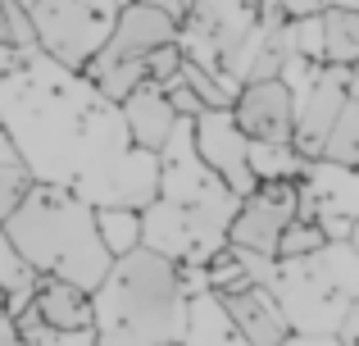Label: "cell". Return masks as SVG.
<instances>
[{"label": "cell", "instance_id": "d6986e66", "mask_svg": "<svg viewBox=\"0 0 359 346\" xmlns=\"http://www.w3.org/2000/svg\"><path fill=\"white\" fill-rule=\"evenodd\" d=\"M96 232L109 255H128L132 246H141V210H132V205H100Z\"/></svg>", "mask_w": 359, "mask_h": 346}, {"label": "cell", "instance_id": "7c38bea8", "mask_svg": "<svg viewBox=\"0 0 359 346\" xmlns=\"http://www.w3.org/2000/svg\"><path fill=\"white\" fill-rule=\"evenodd\" d=\"M296 205L305 219H359V173L355 164H337V160H305L296 173Z\"/></svg>", "mask_w": 359, "mask_h": 346}, {"label": "cell", "instance_id": "4fadbf2b", "mask_svg": "<svg viewBox=\"0 0 359 346\" xmlns=\"http://www.w3.org/2000/svg\"><path fill=\"white\" fill-rule=\"evenodd\" d=\"M232 119L250 142H291V119H296V100L282 87V78H259L241 82L232 96Z\"/></svg>", "mask_w": 359, "mask_h": 346}, {"label": "cell", "instance_id": "2e32d148", "mask_svg": "<svg viewBox=\"0 0 359 346\" xmlns=\"http://www.w3.org/2000/svg\"><path fill=\"white\" fill-rule=\"evenodd\" d=\"M32 310H36V319H41V328H55V333L87 328L91 324V292L78 287V283H64V278H41L36 274Z\"/></svg>", "mask_w": 359, "mask_h": 346}, {"label": "cell", "instance_id": "f1b7e54d", "mask_svg": "<svg viewBox=\"0 0 359 346\" xmlns=\"http://www.w3.org/2000/svg\"><path fill=\"white\" fill-rule=\"evenodd\" d=\"M23 346H96L91 328H73V333H55V328H32V333H18Z\"/></svg>", "mask_w": 359, "mask_h": 346}, {"label": "cell", "instance_id": "d6a6232c", "mask_svg": "<svg viewBox=\"0 0 359 346\" xmlns=\"http://www.w3.org/2000/svg\"><path fill=\"white\" fill-rule=\"evenodd\" d=\"M0 164H18V151H14V142H9L5 128H0Z\"/></svg>", "mask_w": 359, "mask_h": 346}, {"label": "cell", "instance_id": "5b68a950", "mask_svg": "<svg viewBox=\"0 0 359 346\" xmlns=\"http://www.w3.org/2000/svg\"><path fill=\"white\" fill-rule=\"evenodd\" d=\"M155 160H159L155 196L191 232V265H210L223 251V241H228V223H232V210H237L241 196L196 155L191 119H182V114L173 119L164 146L155 151Z\"/></svg>", "mask_w": 359, "mask_h": 346}, {"label": "cell", "instance_id": "30bf717a", "mask_svg": "<svg viewBox=\"0 0 359 346\" xmlns=\"http://www.w3.org/2000/svg\"><path fill=\"white\" fill-rule=\"evenodd\" d=\"M355 91H359L355 64H323V69L314 73V82L296 96V119H291V146H296L300 160H318L337 109H341L346 96H355Z\"/></svg>", "mask_w": 359, "mask_h": 346}, {"label": "cell", "instance_id": "e575fe53", "mask_svg": "<svg viewBox=\"0 0 359 346\" xmlns=\"http://www.w3.org/2000/svg\"><path fill=\"white\" fill-rule=\"evenodd\" d=\"M282 346H337V342H332V338H296V333H291Z\"/></svg>", "mask_w": 359, "mask_h": 346}, {"label": "cell", "instance_id": "8d00e7d4", "mask_svg": "<svg viewBox=\"0 0 359 346\" xmlns=\"http://www.w3.org/2000/svg\"><path fill=\"white\" fill-rule=\"evenodd\" d=\"M0 310H5V292H0Z\"/></svg>", "mask_w": 359, "mask_h": 346}, {"label": "cell", "instance_id": "603a6c76", "mask_svg": "<svg viewBox=\"0 0 359 346\" xmlns=\"http://www.w3.org/2000/svg\"><path fill=\"white\" fill-rule=\"evenodd\" d=\"M177 82H187L205 109H223V105H232V96H237V82L232 78L210 73V69H201V64H191V60L177 64Z\"/></svg>", "mask_w": 359, "mask_h": 346}, {"label": "cell", "instance_id": "8fae6325", "mask_svg": "<svg viewBox=\"0 0 359 346\" xmlns=\"http://www.w3.org/2000/svg\"><path fill=\"white\" fill-rule=\"evenodd\" d=\"M191 142H196V155H201L237 196H245L255 187V173H250V164H245L250 137L237 128V119H232L228 105L223 109H201V114L191 119Z\"/></svg>", "mask_w": 359, "mask_h": 346}, {"label": "cell", "instance_id": "4dcf8cb0", "mask_svg": "<svg viewBox=\"0 0 359 346\" xmlns=\"http://www.w3.org/2000/svg\"><path fill=\"white\" fill-rule=\"evenodd\" d=\"M327 5L359 9V0H278V9H282L287 18H296V14H318V9H327Z\"/></svg>", "mask_w": 359, "mask_h": 346}, {"label": "cell", "instance_id": "e0dca14e", "mask_svg": "<svg viewBox=\"0 0 359 346\" xmlns=\"http://www.w3.org/2000/svg\"><path fill=\"white\" fill-rule=\"evenodd\" d=\"M177 346H250L241 338V328L232 324V314L223 310L219 292H191L187 296V324Z\"/></svg>", "mask_w": 359, "mask_h": 346}, {"label": "cell", "instance_id": "83f0119b", "mask_svg": "<svg viewBox=\"0 0 359 346\" xmlns=\"http://www.w3.org/2000/svg\"><path fill=\"white\" fill-rule=\"evenodd\" d=\"M27 182H32V178H27L23 164H0V223H5V214L18 205V196L27 192Z\"/></svg>", "mask_w": 359, "mask_h": 346}, {"label": "cell", "instance_id": "484cf974", "mask_svg": "<svg viewBox=\"0 0 359 346\" xmlns=\"http://www.w3.org/2000/svg\"><path fill=\"white\" fill-rule=\"evenodd\" d=\"M323 228H318L314 219H305V214H296V219L282 228V237H278V255H305V251H314V246H323Z\"/></svg>", "mask_w": 359, "mask_h": 346}, {"label": "cell", "instance_id": "44dd1931", "mask_svg": "<svg viewBox=\"0 0 359 346\" xmlns=\"http://www.w3.org/2000/svg\"><path fill=\"white\" fill-rule=\"evenodd\" d=\"M245 164H250L255 182H282V178H296L300 173V155L291 142H250L245 146Z\"/></svg>", "mask_w": 359, "mask_h": 346}, {"label": "cell", "instance_id": "9c48e42d", "mask_svg": "<svg viewBox=\"0 0 359 346\" xmlns=\"http://www.w3.org/2000/svg\"><path fill=\"white\" fill-rule=\"evenodd\" d=\"M296 214H300L296 178H282V182H255L250 192L237 201V210H232L228 241H223V246L278 260V237H282V228H287Z\"/></svg>", "mask_w": 359, "mask_h": 346}, {"label": "cell", "instance_id": "9a60e30c", "mask_svg": "<svg viewBox=\"0 0 359 346\" xmlns=\"http://www.w3.org/2000/svg\"><path fill=\"white\" fill-rule=\"evenodd\" d=\"M118 114H123V124H128V137L141 151H159L168 128H173V119H177L173 105H168V96H164V87H155V82H137V87L118 100Z\"/></svg>", "mask_w": 359, "mask_h": 346}, {"label": "cell", "instance_id": "cb8c5ba5", "mask_svg": "<svg viewBox=\"0 0 359 346\" xmlns=\"http://www.w3.org/2000/svg\"><path fill=\"white\" fill-rule=\"evenodd\" d=\"M282 36H287V51H291V55L323 64V23H318V14H296V18H287V23H282Z\"/></svg>", "mask_w": 359, "mask_h": 346}, {"label": "cell", "instance_id": "8992f818", "mask_svg": "<svg viewBox=\"0 0 359 346\" xmlns=\"http://www.w3.org/2000/svg\"><path fill=\"white\" fill-rule=\"evenodd\" d=\"M177 41V14L164 5H118V18L109 27L105 46L82 64V73L91 78V87L109 100H123L137 82H146V55L159 46Z\"/></svg>", "mask_w": 359, "mask_h": 346}, {"label": "cell", "instance_id": "ac0fdd59", "mask_svg": "<svg viewBox=\"0 0 359 346\" xmlns=\"http://www.w3.org/2000/svg\"><path fill=\"white\" fill-rule=\"evenodd\" d=\"M323 23V64H355L359 60V9L327 5L318 9Z\"/></svg>", "mask_w": 359, "mask_h": 346}, {"label": "cell", "instance_id": "1f68e13d", "mask_svg": "<svg viewBox=\"0 0 359 346\" xmlns=\"http://www.w3.org/2000/svg\"><path fill=\"white\" fill-rule=\"evenodd\" d=\"M0 346H23V338H18V328H14V319H9L5 310H0Z\"/></svg>", "mask_w": 359, "mask_h": 346}, {"label": "cell", "instance_id": "5bb4252c", "mask_svg": "<svg viewBox=\"0 0 359 346\" xmlns=\"http://www.w3.org/2000/svg\"><path fill=\"white\" fill-rule=\"evenodd\" d=\"M219 301H223V310L232 314V324L241 328V338L250 346H282L291 338L278 301L269 296V287L245 283V287H232V292H219Z\"/></svg>", "mask_w": 359, "mask_h": 346}, {"label": "cell", "instance_id": "ba28073f", "mask_svg": "<svg viewBox=\"0 0 359 346\" xmlns=\"http://www.w3.org/2000/svg\"><path fill=\"white\" fill-rule=\"evenodd\" d=\"M118 5L123 0H32L27 18H32L36 51L64 69H82L105 46Z\"/></svg>", "mask_w": 359, "mask_h": 346}, {"label": "cell", "instance_id": "d590c367", "mask_svg": "<svg viewBox=\"0 0 359 346\" xmlns=\"http://www.w3.org/2000/svg\"><path fill=\"white\" fill-rule=\"evenodd\" d=\"M128 5V0H123ZM137 5H164V9H173V0H137Z\"/></svg>", "mask_w": 359, "mask_h": 346}, {"label": "cell", "instance_id": "836d02e7", "mask_svg": "<svg viewBox=\"0 0 359 346\" xmlns=\"http://www.w3.org/2000/svg\"><path fill=\"white\" fill-rule=\"evenodd\" d=\"M18 60H23V55H18V51H9V46H5V41H0V78H5V73H9V69H14V64H18Z\"/></svg>", "mask_w": 359, "mask_h": 346}, {"label": "cell", "instance_id": "7a4b0ae2", "mask_svg": "<svg viewBox=\"0 0 359 346\" xmlns=\"http://www.w3.org/2000/svg\"><path fill=\"white\" fill-rule=\"evenodd\" d=\"M187 324V287L177 265L146 246L114 255L91 287V338L96 346H177Z\"/></svg>", "mask_w": 359, "mask_h": 346}, {"label": "cell", "instance_id": "4316f807", "mask_svg": "<svg viewBox=\"0 0 359 346\" xmlns=\"http://www.w3.org/2000/svg\"><path fill=\"white\" fill-rule=\"evenodd\" d=\"M177 64H182V51H177V41H168V46H159V51H150L146 55V82H173L177 78Z\"/></svg>", "mask_w": 359, "mask_h": 346}, {"label": "cell", "instance_id": "3957f363", "mask_svg": "<svg viewBox=\"0 0 359 346\" xmlns=\"http://www.w3.org/2000/svg\"><path fill=\"white\" fill-rule=\"evenodd\" d=\"M0 232L32 265V274L64 278V283H78L87 292L105 278L109 260H114L100 246L96 210L82 196L50 187V182H27L18 205L5 214Z\"/></svg>", "mask_w": 359, "mask_h": 346}, {"label": "cell", "instance_id": "d4e9b609", "mask_svg": "<svg viewBox=\"0 0 359 346\" xmlns=\"http://www.w3.org/2000/svg\"><path fill=\"white\" fill-rule=\"evenodd\" d=\"M0 41H5L9 51H18V55L36 51L32 18H27V9L18 5V0H0Z\"/></svg>", "mask_w": 359, "mask_h": 346}, {"label": "cell", "instance_id": "7402d4cb", "mask_svg": "<svg viewBox=\"0 0 359 346\" xmlns=\"http://www.w3.org/2000/svg\"><path fill=\"white\" fill-rule=\"evenodd\" d=\"M318 155H323V160H337V164H359V91L346 96V105L337 109Z\"/></svg>", "mask_w": 359, "mask_h": 346}, {"label": "cell", "instance_id": "6da1fadb", "mask_svg": "<svg viewBox=\"0 0 359 346\" xmlns=\"http://www.w3.org/2000/svg\"><path fill=\"white\" fill-rule=\"evenodd\" d=\"M0 128L32 182H50L100 205H141L155 196L159 160L128 137L118 100L100 96L82 69L27 51L0 78Z\"/></svg>", "mask_w": 359, "mask_h": 346}, {"label": "cell", "instance_id": "277c9868", "mask_svg": "<svg viewBox=\"0 0 359 346\" xmlns=\"http://www.w3.org/2000/svg\"><path fill=\"white\" fill-rule=\"evenodd\" d=\"M269 296L278 301L287 333L332 338L341 314L359 305V255L355 241H323L305 255H278L269 274Z\"/></svg>", "mask_w": 359, "mask_h": 346}, {"label": "cell", "instance_id": "74e56055", "mask_svg": "<svg viewBox=\"0 0 359 346\" xmlns=\"http://www.w3.org/2000/svg\"><path fill=\"white\" fill-rule=\"evenodd\" d=\"M18 5H23V9H27V5H32V0H18Z\"/></svg>", "mask_w": 359, "mask_h": 346}, {"label": "cell", "instance_id": "ffe728a7", "mask_svg": "<svg viewBox=\"0 0 359 346\" xmlns=\"http://www.w3.org/2000/svg\"><path fill=\"white\" fill-rule=\"evenodd\" d=\"M32 287H36V274L14 246L9 237L0 232V292H5V314H18L27 301H32Z\"/></svg>", "mask_w": 359, "mask_h": 346}, {"label": "cell", "instance_id": "52a82bcc", "mask_svg": "<svg viewBox=\"0 0 359 346\" xmlns=\"http://www.w3.org/2000/svg\"><path fill=\"white\" fill-rule=\"evenodd\" d=\"M264 5L269 0H173L182 60L232 78L237 51H241L245 36H250V27L264 18Z\"/></svg>", "mask_w": 359, "mask_h": 346}, {"label": "cell", "instance_id": "f546056e", "mask_svg": "<svg viewBox=\"0 0 359 346\" xmlns=\"http://www.w3.org/2000/svg\"><path fill=\"white\" fill-rule=\"evenodd\" d=\"M155 87H159V82H155ZM164 96H168V105H173V114H182V119H196V114H201V100H196V91L191 87H187V82H164Z\"/></svg>", "mask_w": 359, "mask_h": 346}]
</instances>
